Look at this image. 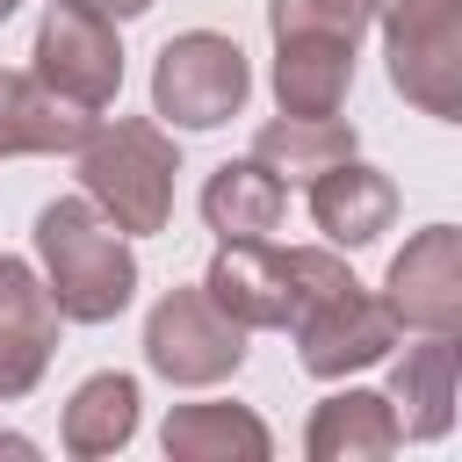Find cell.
<instances>
[{"label": "cell", "mask_w": 462, "mask_h": 462, "mask_svg": "<svg viewBox=\"0 0 462 462\" xmlns=\"http://www.w3.org/2000/svg\"><path fill=\"white\" fill-rule=\"evenodd\" d=\"M36 274L65 325H108L137 296L130 231H116L87 195H58L36 209Z\"/></svg>", "instance_id": "6da1fadb"}, {"label": "cell", "mask_w": 462, "mask_h": 462, "mask_svg": "<svg viewBox=\"0 0 462 462\" xmlns=\"http://www.w3.org/2000/svg\"><path fill=\"white\" fill-rule=\"evenodd\" d=\"M173 173H180V144L152 116H116L79 137V195L130 238L173 224Z\"/></svg>", "instance_id": "7a4b0ae2"}, {"label": "cell", "mask_w": 462, "mask_h": 462, "mask_svg": "<svg viewBox=\"0 0 462 462\" xmlns=\"http://www.w3.org/2000/svg\"><path fill=\"white\" fill-rule=\"evenodd\" d=\"M253 65L224 29H180L152 58V116L166 130H217L245 108Z\"/></svg>", "instance_id": "3957f363"}, {"label": "cell", "mask_w": 462, "mask_h": 462, "mask_svg": "<svg viewBox=\"0 0 462 462\" xmlns=\"http://www.w3.org/2000/svg\"><path fill=\"white\" fill-rule=\"evenodd\" d=\"M390 87L419 108L455 123L462 116V0H390L375 7Z\"/></svg>", "instance_id": "277c9868"}, {"label": "cell", "mask_w": 462, "mask_h": 462, "mask_svg": "<svg viewBox=\"0 0 462 462\" xmlns=\"http://www.w3.org/2000/svg\"><path fill=\"white\" fill-rule=\"evenodd\" d=\"M144 368L159 383H173V390L231 383L245 368V325L224 318L202 282H180L144 310Z\"/></svg>", "instance_id": "5b68a950"}, {"label": "cell", "mask_w": 462, "mask_h": 462, "mask_svg": "<svg viewBox=\"0 0 462 462\" xmlns=\"http://www.w3.org/2000/svg\"><path fill=\"white\" fill-rule=\"evenodd\" d=\"M29 58H36L29 72H36L51 94H65V101H79V108H94V116L123 94V36H116L108 14H94V7H79V0H51V7H43Z\"/></svg>", "instance_id": "8992f818"}, {"label": "cell", "mask_w": 462, "mask_h": 462, "mask_svg": "<svg viewBox=\"0 0 462 462\" xmlns=\"http://www.w3.org/2000/svg\"><path fill=\"white\" fill-rule=\"evenodd\" d=\"M289 332H296L303 375H318V383H346L354 368L390 361V346L404 339V325L390 318V303H383L375 289H361V282H346V289H332L325 303H310Z\"/></svg>", "instance_id": "52a82bcc"}, {"label": "cell", "mask_w": 462, "mask_h": 462, "mask_svg": "<svg viewBox=\"0 0 462 462\" xmlns=\"http://www.w3.org/2000/svg\"><path fill=\"white\" fill-rule=\"evenodd\" d=\"M383 303L404 332H462V231L426 224L383 274Z\"/></svg>", "instance_id": "ba28073f"}, {"label": "cell", "mask_w": 462, "mask_h": 462, "mask_svg": "<svg viewBox=\"0 0 462 462\" xmlns=\"http://www.w3.org/2000/svg\"><path fill=\"white\" fill-rule=\"evenodd\" d=\"M58 303L22 253H0V404L29 397L58 354Z\"/></svg>", "instance_id": "9c48e42d"}, {"label": "cell", "mask_w": 462, "mask_h": 462, "mask_svg": "<svg viewBox=\"0 0 462 462\" xmlns=\"http://www.w3.org/2000/svg\"><path fill=\"white\" fill-rule=\"evenodd\" d=\"M303 188H310V224L325 231V245H346L354 253V245H375L397 224V180L383 166H368L361 152L354 159H332Z\"/></svg>", "instance_id": "30bf717a"}, {"label": "cell", "mask_w": 462, "mask_h": 462, "mask_svg": "<svg viewBox=\"0 0 462 462\" xmlns=\"http://www.w3.org/2000/svg\"><path fill=\"white\" fill-rule=\"evenodd\" d=\"M202 289H209V303H217L224 318H238L245 332H289L282 245H267V238H217Z\"/></svg>", "instance_id": "8fae6325"}, {"label": "cell", "mask_w": 462, "mask_h": 462, "mask_svg": "<svg viewBox=\"0 0 462 462\" xmlns=\"http://www.w3.org/2000/svg\"><path fill=\"white\" fill-rule=\"evenodd\" d=\"M455 375H462V346L455 332H419V346H404L390 361V411L404 440H440L455 426Z\"/></svg>", "instance_id": "7c38bea8"}, {"label": "cell", "mask_w": 462, "mask_h": 462, "mask_svg": "<svg viewBox=\"0 0 462 462\" xmlns=\"http://www.w3.org/2000/svg\"><path fill=\"white\" fill-rule=\"evenodd\" d=\"M94 130V108L51 94L36 72H0V159H58L79 152Z\"/></svg>", "instance_id": "4fadbf2b"}, {"label": "cell", "mask_w": 462, "mask_h": 462, "mask_svg": "<svg viewBox=\"0 0 462 462\" xmlns=\"http://www.w3.org/2000/svg\"><path fill=\"white\" fill-rule=\"evenodd\" d=\"M159 448L173 462H267L274 455V433L253 404H231V397H202V404H173L166 426H159Z\"/></svg>", "instance_id": "5bb4252c"}, {"label": "cell", "mask_w": 462, "mask_h": 462, "mask_svg": "<svg viewBox=\"0 0 462 462\" xmlns=\"http://www.w3.org/2000/svg\"><path fill=\"white\" fill-rule=\"evenodd\" d=\"M397 448H404V433H397L390 397L383 390H361V383L332 390L310 411V426H303V455L310 462H383Z\"/></svg>", "instance_id": "9a60e30c"}, {"label": "cell", "mask_w": 462, "mask_h": 462, "mask_svg": "<svg viewBox=\"0 0 462 462\" xmlns=\"http://www.w3.org/2000/svg\"><path fill=\"white\" fill-rule=\"evenodd\" d=\"M354 94V43L339 36H274V101L282 116H339Z\"/></svg>", "instance_id": "2e32d148"}, {"label": "cell", "mask_w": 462, "mask_h": 462, "mask_svg": "<svg viewBox=\"0 0 462 462\" xmlns=\"http://www.w3.org/2000/svg\"><path fill=\"white\" fill-rule=\"evenodd\" d=\"M137 375H123V368H101V375H87L72 397H65V411H58V448L65 455H79V462H101V455H116V448H130L137 440Z\"/></svg>", "instance_id": "e0dca14e"}, {"label": "cell", "mask_w": 462, "mask_h": 462, "mask_svg": "<svg viewBox=\"0 0 462 462\" xmlns=\"http://www.w3.org/2000/svg\"><path fill=\"white\" fill-rule=\"evenodd\" d=\"M282 217H289V180H274L253 152L245 159H224L202 180V224L217 238H274Z\"/></svg>", "instance_id": "ac0fdd59"}, {"label": "cell", "mask_w": 462, "mask_h": 462, "mask_svg": "<svg viewBox=\"0 0 462 462\" xmlns=\"http://www.w3.org/2000/svg\"><path fill=\"white\" fill-rule=\"evenodd\" d=\"M354 152H361V137L339 116H274V123L253 130V159L274 180H310V173H325L332 159H354Z\"/></svg>", "instance_id": "d6986e66"}, {"label": "cell", "mask_w": 462, "mask_h": 462, "mask_svg": "<svg viewBox=\"0 0 462 462\" xmlns=\"http://www.w3.org/2000/svg\"><path fill=\"white\" fill-rule=\"evenodd\" d=\"M375 22L368 0H267V36H339L361 43Z\"/></svg>", "instance_id": "ffe728a7"}, {"label": "cell", "mask_w": 462, "mask_h": 462, "mask_svg": "<svg viewBox=\"0 0 462 462\" xmlns=\"http://www.w3.org/2000/svg\"><path fill=\"white\" fill-rule=\"evenodd\" d=\"M282 274H289V325H296L310 303H325L332 289L354 282V267L339 260V245H289V253H282Z\"/></svg>", "instance_id": "44dd1931"}, {"label": "cell", "mask_w": 462, "mask_h": 462, "mask_svg": "<svg viewBox=\"0 0 462 462\" xmlns=\"http://www.w3.org/2000/svg\"><path fill=\"white\" fill-rule=\"evenodd\" d=\"M79 7H94V14H108V22L123 29V22H137V14L152 7V0H79Z\"/></svg>", "instance_id": "7402d4cb"}, {"label": "cell", "mask_w": 462, "mask_h": 462, "mask_svg": "<svg viewBox=\"0 0 462 462\" xmlns=\"http://www.w3.org/2000/svg\"><path fill=\"white\" fill-rule=\"evenodd\" d=\"M0 455H22V462H29V455H36V440H22V433H0Z\"/></svg>", "instance_id": "603a6c76"}, {"label": "cell", "mask_w": 462, "mask_h": 462, "mask_svg": "<svg viewBox=\"0 0 462 462\" xmlns=\"http://www.w3.org/2000/svg\"><path fill=\"white\" fill-rule=\"evenodd\" d=\"M14 7H22V0H0V22H7V14H14Z\"/></svg>", "instance_id": "cb8c5ba5"}]
</instances>
